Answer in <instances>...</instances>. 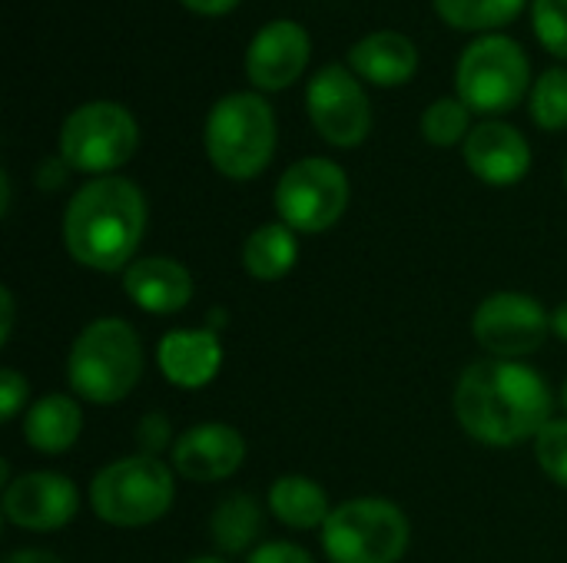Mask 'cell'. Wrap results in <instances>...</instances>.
Listing matches in <instances>:
<instances>
[{"label":"cell","mask_w":567,"mask_h":563,"mask_svg":"<svg viewBox=\"0 0 567 563\" xmlns=\"http://www.w3.org/2000/svg\"><path fill=\"white\" fill-rule=\"evenodd\" d=\"M262 528V508L252 494H229L209 518V538L223 554H243Z\"/></svg>","instance_id":"cell-22"},{"label":"cell","mask_w":567,"mask_h":563,"mask_svg":"<svg viewBox=\"0 0 567 563\" xmlns=\"http://www.w3.org/2000/svg\"><path fill=\"white\" fill-rule=\"evenodd\" d=\"M525 0H435L445 23L458 30H495L522 13Z\"/></svg>","instance_id":"cell-23"},{"label":"cell","mask_w":567,"mask_h":563,"mask_svg":"<svg viewBox=\"0 0 567 563\" xmlns=\"http://www.w3.org/2000/svg\"><path fill=\"white\" fill-rule=\"evenodd\" d=\"M532 23L545 50L567 60V0H532Z\"/></svg>","instance_id":"cell-27"},{"label":"cell","mask_w":567,"mask_h":563,"mask_svg":"<svg viewBox=\"0 0 567 563\" xmlns=\"http://www.w3.org/2000/svg\"><path fill=\"white\" fill-rule=\"evenodd\" d=\"M565 179H567V166H565Z\"/></svg>","instance_id":"cell-38"},{"label":"cell","mask_w":567,"mask_h":563,"mask_svg":"<svg viewBox=\"0 0 567 563\" xmlns=\"http://www.w3.org/2000/svg\"><path fill=\"white\" fill-rule=\"evenodd\" d=\"M66 176H70L66 159H63V156H60V159L47 156V159L40 163V169H37V186L50 192V189H60V186L66 183Z\"/></svg>","instance_id":"cell-31"},{"label":"cell","mask_w":567,"mask_h":563,"mask_svg":"<svg viewBox=\"0 0 567 563\" xmlns=\"http://www.w3.org/2000/svg\"><path fill=\"white\" fill-rule=\"evenodd\" d=\"M269 511L292 531H322L332 508L329 494L306 475H282L269 488Z\"/></svg>","instance_id":"cell-20"},{"label":"cell","mask_w":567,"mask_h":563,"mask_svg":"<svg viewBox=\"0 0 567 563\" xmlns=\"http://www.w3.org/2000/svg\"><path fill=\"white\" fill-rule=\"evenodd\" d=\"M209 163L226 179H256L276 153V113L259 93H226L203 129Z\"/></svg>","instance_id":"cell-4"},{"label":"cell","mask_w":567,"mask_h":563,"mask_svg":"<svg viewBox=\"0 0 567 563\" xmlns=\"http://www.w3.org/2000/svg\"><path fill=\"white\" fill-rule=\"evenodd\" d=\"M123 292L150 315H176L193 299V275L169 256H146L123 269Z\"/></svg>","instance_id":"cell-16"},{"label":"cell","mask_w":567,"mask_h":563,"mask_svg":"<svg viewBox=\"0 0 567 563\" xmlns=\"http://www.w3.org/2000/svg\"><path fill=\"white\" fill-rule=\"evenodd\" d=\"M189 10L196 13H206V17H219V13H229L239 0H183Z\"/></svg>","instance_id":"cell-32"},{"label":"cell","mask_w":567,"mask_h":563,"mask_svg":"<svg viewBox=\"0 0 567 563\" xmlns=\"http://www.w3.org/2000/svg\"><path fill=\"white\" fill-rule=\"evenodd\" d=\"M309 53H312V43H309L306 27L292 20H272L252 37L246 50V76L252 80V86L266 93L286 90L302 76Z\"/></svg>","instance_id":"cell-14"},{"label":"cell","mask_w":567,"mask_h":563,"mask_svg":"<svg viewBox=\"0 0 567 563\" xmlns=\"http://www.w3.org/2000/svg\"><path fill=\"white\" fill-rule=\"evenodd\" d=\"M143 375V345L130 322L93 319L70 348L66 382L90 405L123 402Z\"/></svg>","instance_id":"cell-3"},{"label":"cell","mask_w":567,"mask_h":563,"mask_svg":"<svg viewBox=\"0 0 567 563\" xmlns=\"http://www.w3.org/2000/svg\"><path fill=\"white\" fill-rule=\"evenodd\" d=\"M532 83V66L525 50L502 33L478 37L465 46L455 73L458 100L475 113H508L522 103Z\"/></svg>","instance_id":"cell-8"},{"label":"cell","mask_w":567,"mask_h":563,"mask_svg":"<svg viewBox=\"0 0 567 563\" xmlns=\"http://www.w3.org/2000/svg\"><path fill=\"white\" fill-rule=\"evenodd\" d=\"M246 461V441L233 425L203 421L183 431L173 445V471L193 484L233 478Z\"/></svg>","instance_id":"cell-13"},{"label":"cell","mask_w":567,"mask_h":563,"mask_svg":"<svg viewBox=\"0 0 567 563\" xmlns=\"http://www.w3.org/2000/svg\"><path fill=\"white\" fill-rule=\"evenodd\" d=\"M136 445H140V455H150V458H159L166 448H173V428H169V418L159 415V411H150L140 418L136 425Z\"/></svg>","instance_id":"cell-28"},{"label":"cell","mask_w":567,"mask_h":563,"mask_svg":"<svg viewBox=\"0 0 567 563\" xmlns=\"http://www.w3.org/2000/svg\"><path fill=\"white\" fill-rule=\"evenodd\" d=\"M349 66L362 80L375 86H399L409 83L419 70V50L405 33L395 30H379L352 43L349 50Z\"/></svg>","instance_id":"cell-18"},{"label":"cell","mask_w":567,"mask_h":563,"mask_svg":"<svg viewBox=\"0 0 567 563\" xmlns=\"http://www.w3.org/2000/svg\"><path fill=\"white\" fill-rule=\"evenodd\" d=\"M532 119L555 133L567 129V70H545L532 86Z\"/></svg>","instance_id":"cell-25"},{"label":"cell","mask_w":567,"mask_h":563,"mask_svg":"<svg viewBox=\"0 0 567 563\" xmlns=\"http://www.w3.org/2000/svg\"><path fill=\"white\" fill-rule=\"evenodd\" d=\"M409 541L405 511L385 498H352L332 508L322 528V551L332 563H399Z\"/></svg>","instance_id":"cell-6"},{"label":"cell","mask_w":567,"mask_h":563,"mask_svg":"<svg viewBox=\"0 0 567 563\" xmlns=\"http://www.w3.org/2000/svg\"><path fill=\"white\" fill-rule=\"evenodd\" d=\"M306 106H309V119L316 133L332 146L352 149L365 143L372 129L369 96L362 83L355 80V73L346 70L342 63H326L322 70L312 73L309 90H306Z\"/></svg>","instance_id":"cell-11"},{"label":"cell","mask_w":567,"mask_h":563,"mask_svg":"<svg viewBox=\"0 0 567 563\" xmlns=\"http://www.w3.org/2000/svg\"><path fill=\"white\" fill-rule=\"evenodd\" d=\"M176 501L173 468L150 455L110 461L90 481V508L110 528H146L169 514Z\"/></svg>","instance_id":"cell-5"},{"label":"cell","mask_w":567,"mask_h":563,"mask_svg":"<svg viewBox=\"0 0 567 563\" xmlns=\"http://www.w3.org/2000/svg\"><path fill=\"white\" fill-rule=\"evenodd\" d=\"M76 484L56 471H30L3 488V518L20 531H60L76 518Z\"/></svg>","instance_id":"cell-12"},{"label":"cell","mask_w":567,"mask_h":563,"mask_svg":"<svg viewBox=\"0 0 567 563\" xmlns=\"http://www.w3.org/2000/svg\"><path fill=\"white\" fill-rule=\"evenodd\" d=\"M472 110L458 96H442L422 113V136L432 146H455L472 133Z\"/></svg>","instance_id":"cell-24"},{"label":"cell","mask_w":567,"mask_h":563,"mask_svg":"<svg viewBox=\"0 0 567 563\" xmlns=\"http://www.w3.org/2000/svg\"><path fill=\"white\" fill-rule=\"evenodd\" d=\"M349 209V176L339 163L306 156L276 183V212L292 232H326Z\"/></svg>","instance_id":"cell-9"},{"label":"cell","mask_w":567,"mask_h":563,"mask_svg":"<svg viewBox=\"0 0 567 563\" xmlns=\"http://www.w3.org/2000/svg\"><path fill=\"white\" fill-rule=\"evenodd\" d=\"M246 563H316V561H312V554H309L306 548H299V544H292V541H266L262 548H256V551L249 554V561Z\"/></svg>","instance_id":"cell-30"},{"label":"cell","mask_w":567,"mask_h":563,"mask_svg":"<svg viewBox=\"0 0 567 563\" xmlns=\"http://www.w3.org/2000/svg\"><path fill=\"white\" fill-rule=\"evenodd\" d=\"M186 563H226V561H216V557H193V561Z\"/></svg>","instance_id":"cell-36"},{"label":"cell","mask_w":567,"mask_h":563,"mask_svg":"<svg viewBox=\"0 0 567 563\" xmlns=\"http://www.w3.org/2000/svg\"><path fill=\"white\" fill-rule=\"evenodd\" d=\"M465 163L488 186H515L532 169V146L512 123L485 119L465 139Z\"/></svg>","instance_id":"cell-15"},{"label":"cell","mask_w":567,"mask_h":563,"mask_svg":"<svg viewBox=\"0 0 567 563\" xmlns=\"http://www.w3.org/2000/svg\"><path fill=\"white\" fill-rule=\"evenodd\" d=\"M146 232V199L123 176H100L80 186L63 212V246L73 262L93 272L133 265Z\"/></svg>","instance_id":"cell-2"},{"label":"cell","mask_w":567,"mask_h":563,"mask_svg":"<svg viewBox=\"0 0 567 563\" xmlns=\"http://www.w3.org/2000/svg\"><path fill=\"white\" fill-rule=\"evenodd\" d=\"M452 405L465 435L488 448H515L538 438L555 408L548 382L532 365L505 358L468 365Z\"/></svg>","instance_id":"cell-1"},{"label":"cell","mask_w":567,"mask_h":563,"mask_svg":"<svg viewBox=\"0 0 567 563\" xmlns=\"http://www.w3.org/2000/svg\"><path fill=\"white\" fill-rule=\"evenodd\" d=\"M561 405L567 408V382H565V392H561Z\"/></svg>","instance_id":"cell-37"},{"label":"cell","mask_w":567,"mask_h":563,"mask_svg":"<svg viewBox=\"0 0 567 563\" xmlns=\"http://www.w3.org/2000/svg\"><path fill=\"white\" fill-rule=\"evenodd\" d=\"M159 372L169 385L196 392L206 388L223 368V342L213 329H176L159 338Z\"/></svg>","instance_id":"cell-17"},{"label":"cell","mask_w":567,"mask_h":563,"mask_svg":"<svg viewBox=\"0 0 567 563\" xmlns=\"http://www.w3.org/2000/svg\"><path fill=\"white\" fill-rule=\"evenodd\" d=\"M299 262V242L296 232L286 222H266L249 232L243 242V269L256 282H279L286 279Z\"/></svg>","instance_id":"cell-21"},{"label":"cell","mask_w":567,"mask_h":563,"mask_svg":"<svg viewBox=\"0 0 567 563\" xmlns=\"http://www.w3.org/2000/svg\"><path fill=\"white\" fill-rule=\"evenodd\" d=\"M551 332H555L558 338H565L567 342V302H561V305L551 312Z\"/></svg>","instance_id":"cell-35"},{"label":"cell","mask_w":567,"mask_h":563,"mask_svg":"<svg viewBox=\"0 0 567 563\" xmlns=\"http://www.w3.org/2000/svg\"><path fill=\"white\" fill-rule=\"evenodd\" d=\"M3 563H63L56 554L40 551V548H27V551H13Z\"/></svg>","instance_id":"cell-33"},{"label":"cell","mask_w":567,"mask_h":563,"mask_svg":"<svg viewBox=\"0 0 567 563\" xmlns=\"http://www.w3.org/2000/svg\"><path fill=\"white\" fill-rule=\"evenodd\" d=\"M0 309H3L0 342H10V332H13V292H10V289H0Z\"/></svg>","instance_id":"cell-34"},{"label":"cell","mask_w":567,"mask_h":563,"mask_svg":"<svg viewBox=\"0 0 567 563\" xmlns=\"http://www.w3.org/2000/svg\"><path fill=\"white\" fill-rule=\"evenodd\" d=\"M140 126L133 113L110 100L76 106L60 126V156L70 169L90 176H110L126 166L136 153Z\"/></svg>","instance_id":"cell-7"},{"label":"cell","mask_w":567,"mask_h":563,"mask_svg":"<svg viewBox=\"0 0 567 563\" xmlns=\"http://www.w3.org/2000/svg\"><path fill=\"white\" fill-rule=\"evenodd\" d=\"M83 431V411L70 395H43L23 415V441L40 455H63Z\"/></svg>","instance_id":"cell-19"},{"label":"cell","mask_w":567,"mask_h":563,"mask_svg":"<svg viewBox=\"0 0 567 563\" xmlns=\"http://www.w3.org/2000/svg\"><path fill=\"white\" fill-rule=\"evenodd\" d=\"M548 332L551 315L538 299L525 292H495L472 315L475 342L492 358L505 362H522L525 355H535L545 345Z\"/></svg>","instance_id":"cell-10"},{"label":"cell","mask_w":567,"mask_h":563,"mask_svg":"<svg viewBox=\"0 0 567 563\" xmlns=\"http://www.w3.org/2000/svg\"><path fill=\"white\" fill-rule=\"evenodd\" d=\"M27 395H30L27 378L13 368H3L0 372V418L13 421L27 408Z\"/></svg>","instance_id":"cell-29"},{"label":"cell","mask_w":567,"mask_h":563,"mask_svg":"<svg viewBox=\"0 0 567 563\" xmlns=\"http://www.w3.org/2000/svg\"><path fill=\"white\" fill-rule=\"evenodd\" d=\"M535 458L558 488H567V418H551L542 428L535 438Z\"/></svg>","instance_id":"cell-26"}]
</instances>
